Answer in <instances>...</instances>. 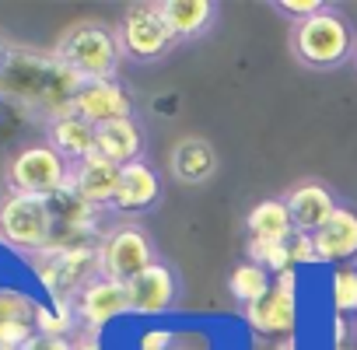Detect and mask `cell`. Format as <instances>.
<instances>
[{
	"label": "cell",
	"instance_id": "13",
	"mask_svg": "<svg viewBox=\"0 0 357 350\" xmlns=\"http://www.w3.org/2000/svg\"><path fill=\"white\" fill-rule=\"evenodd\" d=\"M165 197V183H161V172L144 158V161H133L123 168L119 175V190H116V200L109 207V214L116 218H140L147 211H154Z\"/></svg>",
	"mask_w": 357,
	"mask_h": 350
},
{
	"label": "cell",
	"instance_id": "21",
	"mask_svg": "<svg viewBox=\"0 0 357 350\" xmlns=\"http://www.w3.org/2000/svg\"><path fill=\"white\" fill-rule=\"evenodd\" d=\"M46 144L67 161V165H81L84 158L95 154V126L88 119H81L77 112H63L53 116L46 123Z\"/></svg>",
	"mask_w": 357,
	"mask_h": 350
},
{
	"label": "cell",
	"instance_id": "7",
	"mask_svg": "<svg viewBox=\"0 0 357 350\" xmlns=\"http://www.w3.org/2000/svg\"><path fill=\"white\" fill-rule=\"evenodd\" d=\"M36 273L50 294V301H77V294L98 277V249H46L36 259Z\"/></svg>",
	"mask_w": 357,
	"mask_h": 350
},
{
	"label": "cell",
	"instance_id": "9",
	"mask_svg": "<svg viewBox=\"0 0 357 350\" xmlns=\"http://www.w3.org/2000/svg\"><path fill=\"white\" fill-rule=\"evenodd\" d=\"M183 298V280L178 270L165 259H158L151 270H144L140 277H133L126 284V301H130V315L137 319H161L172 315Z\"/></svg>",
	"mask_w": 357,
	"mask_h": 350
},
{
	"label": "cell",
	"instance_id": "18",
	"mask_svg": "<svg viewBox=\"0 0 357 350\" xmlns=\"http://www.w3.org/2000/svg\"><path fill=\"white\" fill-rule=\"evenodd\" d=\"M95 154L126 168L133 161L147 158V130L137 116L130 119H116V123H102L95 126Z\"/></svg>",
	"mask_w": 357,
	"mask_h": 350
},
{
	"label": "cell",
	"instance_id": "26",
	"mask_svg": "<svg viewBox=\"0 0 357 350\" xmlns=\"http://www.w3.org/2000/svg\"><path fill=\"white\" fill-rule=\"evenodd\" d=\"M245 259L256 263V266H263L273 277H280L284 270L294 266L291 263V242H256V238H249L245 242Z\"/></svg>",
	"mask_w": 357,
	"mask_h": 350
},
{
	"label": "cell",
	"instance_id": "10",
	"mask_svg": "<svg viewBox=\"0 0 357 350\" xmlns=\"http://www.w3.org/2000/svg\"><path fill=\"white\" fill-rule=\"evenodd\" d=\"M245 322L252 333L259 336H294V326H298V270H284L280 277H273V291L245 308Z\"/></svg>",
	"mask_w": 357,
	"mask_h": 350
},
{
	"label": "cell",
	"instance_id": "2",
	"mask_svg": "<svg viewBox=\"0 0 357 350\" xmlns=\"http://www.w3.org/2000/svg\"><path fill=\"white\" fill-rule=\"evenodd\" d=\"M287 46H291V56H294L301 67L326 74V70H340V67L354 63L357 29L350 25V18H347L336 4H329V8L319 11L315 18L291 25Z\"/></svg>",
	"mask_w": 357,
	"mask_h": 350
},
{
	"label": "cell",
	"instance_id": "24",
	"mask_svg": "<svg viewBox=\"0 0 357 350\" xmlns=\"http://www.w3.org/2000/svg\"><path fill=\"white\" fill-rule=\"evenodd\" d=\"M329 308L340 319H357V266H336L329 277Z\"/></svg>",
	"mask_w": 357,
	"mask_h": 350
},
{
	"label": "cell",
	"instance_id": "23",
	"mask_svg": "<svg viewBox=\"0 0 357 350\" xmlns=\"http://www.w3.org/2000/svg\"><path fill=\"white\" fill-rule=\"evenodd\" d=\"M270 291H273V273H266L263 266H256V263H249V259H242V263L231 266V273H228V294H231L242 308L259 305Z\"/></svg>",
	"mask_w": 357,
	"mask_h": 350
},
{
	"label": "cell",
	"instance_id": "12",
	"mask_svg": "<svg viewBox=\"0 0 357 350\" xmlns=\"http://www.w3.org/2000/svg\"><path fill=\"white\" fill-rule=\"evenodd\" d=\"M77 312V326L81 333L102 336V329L109 322H116L119 315H130V301H126V284L109 280V277H95L74 301Z\"/></svg>",
	"mask_w": 357,
	"mask_h": 350
},
{
	"label": "cell",
	"instance_id": "34",
	"mask_svg": "<svg viewBox=\"0 0 357 350\" xmlns=\"http://www.w3.org/2000/svg\"><path fill=\"white\" fill-rule=\"evenodd\" d=\"M175 350H193V347H186V340H183V333H178V347Z\"/></svg>",
	"mask_w": 357,
	"mask_h": 350
},
{
	"label": "cell",
	"instance_id": "31",
	"mask_svg": "<svg viewBox=\"0 0 357 350\" xmlns=\"http://www.w3.org/2000/svg\"><path fill=\"white\" fill-rule=\"evenodd\" d=\"M74 350H102V336H91V333H81L74 340Z\"/></svg>",
	"mask_w": 357,
	"mask_h": 350
},
{
	"label": "cell",
	"instance_id": "3",
	"mask_svg": "<svg viewBox=\"0 0 357 350\" xmlns=\"http://www.w3.org/2000/svg\"><path fill=\"white\" fill-rule=\"evenodd\" d=\"M53 56L81 84L112 81V77H119V63H123V53H119V43H116V29H105V25H95V22L70 25L56 39Z\"/></svg>",
	"mask_w": 357,
	"mask_h": 350
},
{
	"label": "cell",
	"instance_id": "27",
	"mask_svg": "<svg viewBox=\"0 0 357 350\" xmlns=\"http://www.w3.org/2000/svg\"><path fill=\"white\" fill-rule=\"evenodd\" d=\"M326 8H329L326 0H273V4H270V11L284 15L291 25L308 22V18H315L319 11H326Z\"/></svg>",
	"mask_w": 357,
	"mask_h": 350
},
{
	"label": "cell",
	"instance_id": "20",
	"mask_svg": "<svg viewBox=\"0 0 357 350\" xmlns=\"http://www.w3.org/2000/svg\"><path fill=\"white\" fill-rule=\"evenodd\" d=\"M39 301L18 287H0V350H22L36 336Z\"/></svg>",
	"mask_w": 357,
	"mask_h": 350
},
{
	"label": "cell",
	"instance_id": "6",
	"mask_svg": "<svg viewBox=\"0 0 357 350\" xmlns=\"http://www.w3.org/2000/svg\"><path fill=\"white\" fill-rule=\"evenodd\" d=\"M67 183H70V165L50 144H25L22 151L11 154L4 168L8 193H22V197L53 200L67 190Z\"/></svg>",
	"mask_w": 357,
	"mask_h": 350
},
{
	"label": "cell",
	"instance_id": "35",
	"mask_svg": "<svg viewBox=\"0 0 357 350\" xmlns=\"http://www.w3.org/2000/svg\"><path fill=\"white\" fill-rule=\"evenodd\" d=\"M354 67H357V53H354Z\"/></svg>",
	"mask_w": 357,
	"mask_h": 350
},
{
	"label": "cell",
	"instance_id": "28",
	"mask_svg": "<svg viewBox=\"0 0 357 350\" xmlns=\"http://www.w3.org/2000/svg\"><path fill=\"white\" fill-rule=\"evenodd\" d=\"M178 347V329L172 326H147L137 333L133 350H175Z\"/></svg>",
	"mask_w": 357,
	"mask_h": 350
},
{
	"label": "cell",
	"instance_id": "8",
	"mask_svg": "<svg viewBox=\"0 0 357 350\" xmlns=\"http://www.w3.org/2000/svg\"><path fill=\"white\" fill-rule=\"evenodd\" d=\"M116 43H119L123 60H130V63H158L178 46L172 39L168 25L158 18L154 0L151 4H130L123 11V18L116 25Z\"/></svg>",
	"mask_w": 357,
	"mask_h": 350
},
{
	"label": "cell",
	"instance_id": "4",
	"mask_svg": "<svg viewBox=\"0 0 357 350\" xmlns=\"http://www.w3.org/2000/svg\"><path fill=\"white\" fill-rule=\"evenodd\" d=\"M53 231H56L53 200L22 197V193L0 197V242L8 249L39 256L53 245Z\"/></svg>",
	"mask_w": 357,
	"mask_h": 350
},
{
	"label": "cell",
	"instance_id": "15",
	"mask_svg": "<svg viewBox=\"0 0 357 350\" xmlns=\"http://www.w3.org/2000/svg\"><path fill=\"white\" fill-rule=\"evenodd\" d=\"M119 175H123L119 165H112V161L91 154V158H84L81 165H70L67 193H74L81 204H88V207L109 214V207H112V200H116V190H119Z\"/></svg>",
	"mask_w": 357,
	"mask_h": 350
},
{
	"label": "cell",
	"instance_id": "16",
	"mask_svg": "<svg viewBox=\"0 0 357 350\" xmlns=\"http://www.w3.org/2000/svg\"><path fill=\"white\" fill-rule=\"evenodd\" d=\"M221 168V154L207 137H183L168 151V175L178 186H204Z\"/></svg>",
	"mask_w": 357,
	"mask_h": 350
},
{
	"label": "cell",
	"instance_id": "17",
	"mask_svg": "<svg viewBox=\"0 0 357 350\" xmlns=\"http://www.w3.org/2000/svg\"><path fill=\"white\" fill-rule=\"evenodd\" d=\"M154 11L168 25L175 43L204 39L221 18V4L214 0H154Z\"/></svg>",
	"mask_w": 357,
	"mask_h": 350
},
{
	"label": "cell",
	"instance_id": "19",
	"mask_svg": "<svg viewBox=\"0 0 357 350\" xmlns=\"http://www.w3.org/2000/svg\"><path fill=\"white\" fill-rule=\"evenodd\" d=\"M312 242L322 263L350 266V259H357V207L340 204L333 218L312 235Z\"/></svg>",
	"mask_w": 357,
	"mask_h": 350
},
{
	"label": "cell",
	"instance_id": "14",
	"mask_svg": "<svg viewBox=\"0 0 357 350\" xmlns=\"http://www.w3.org/2000/svg\"><path fill=\"white\" fill-rule=\"evenodd\" d=\"M284 204H287V211H291L294 231H298V235H315V231L333 218V211H336L343 200H340L336 190L326 186L322 179H301V183H294V186L284 193Z\"/></svg>",
	"mask_w": 357,
	"mask_h": 350
},
{
	"label": "cell",
	"instance_id": "30",
	"mask_svg": "<svg viewBox=\"0 0 357 350\" xmlns=\"http://www.w3.org/2000/svg\"><path fill=\"white\" fill-rule=\"evenodd\" d=\"M22 350H74V340L70 336H43V333H36Z\"/></svg>",
	"mask_w": 357,
	"mask_h": 350
},
{
	"label": "cell",
	"instance_id": "32",
	"mask_svg": "<svg viewBox=\"0 0 357 350\" xmlns=\"http://www.w3.org/2000/svg\"><path fill=\"white\" fill-rule=\"evenodd\" d=\"M8 60H11V46H8V39H4V36H0V74H4Z\"/></svg>",
	"mask_w": 357,
	"mask_h": 350
},
{
	"label": "cell",
	"instance_id": "1",
	"mask_svg": "<svg viewBox=\"0 0 357 350\" xmlns=\"http://www.w3.org/2000/svg\"><path fill=\"white\" fill-rule=\"evenodd\" d=\"M77 88L81 81L53 53H36V50H11V60L0 74V98L43 112L46 123L53 116L70 112Z\"/></svg>",
	"mask_w": 357,
	"mask_h": 350
},
{
	"label": "cell",
	"instance_id": "11",
	"mask_svg": "<svg viewBox=\"0 0 357 350\" xmlns=\"http://www.w3.org/2000/svg\"><path fill=\"white\" fill-rule=\"evenodd\" d=\"M70 112H77L91 126H102V123H116V119L137 116V102H133L130 88L119 77H112V81H88V84L77 88V95L70 102Z\"/></svg>",
	"mask_w": 357,
	"mask_h": 350
},
{
	"label": "cell",
	"instance_id": "33",
	"mask_svg": "<svg viewBox=\"0 0 357 350\" xmlns=\"http://www.w3.org/2000/svg\"><path fill=\"white\" fill-rule=\"evenodd\" d=\"M277 350H298V340L294 336H284V340H277Z\"/></svg>",
	"mask_w": 357,
	"mask_h": 350
},
{
	"label": "cell",
	"instance_id": "5",
	"mask_svg": "<svg viewBox=\"0 0 357 350\" xmlns=\"http://www.w3.org/2000/svg\"><path fill=\"white\" fill-rule=\"evenodd\" d=\"M95 249H98V277H109L119 284H130L133 277H140L161 259L154 235L137 221H119L105 228Z\"/></svg>",
	"mask_w": 357,
	"mask_h": 350
},
{
	"label": "cell",
	"instance_id": "29",
	"mask_svg": "<svg viewBox=\"0 0 357 350\" xmlns=\"http://www.w3.org/2000/svg\"><path fill=\"white\" fill-rule=\"evenodd\" d=\"M291 263H294V270H298V266H322L312 235H294V238H291Z\"/></svg>",
	"mask_w": 357,
	"mask_h": 350
},
{
	"label": "cell",
	"instance_id": "25",
	"mask_svg": "<svg viewBox=\"0 0 357 350\" xmlns=\"http://www.w3.org/2000/svg\"><path fill=\"white\" fill-rule=\"evenodd\" d=\"M36 333H43V336L81 333L74 305L70 301H46V305H39V312H36Z\"/></svg>",
	"mask_w": 357,
	"mask_h": 350
},
{
	"label": "cell",
	"instance_id": "22",
	"mask_svg": "<svg viewBox=\"0 0 357 350\" xmlns=\"http://www.w3.org/2000/svg\"><path fill=\"white\" fill-rule=\"evenodd\" d=\"M245 231H249V238H256V242H291V238L298 235L284 197H266V200H259V204L245 214Z\"/></svg>",
	"mask_w": 357,
	"mask_h": 350
}]
</instances>
